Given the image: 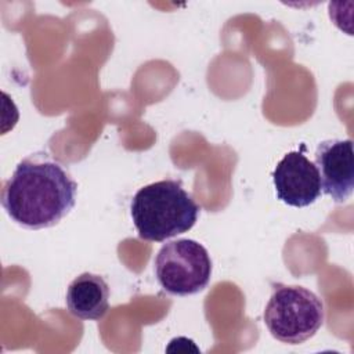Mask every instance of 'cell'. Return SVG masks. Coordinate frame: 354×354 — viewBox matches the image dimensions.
<instances>
[{"instance_id": "1", "label": "cell", "mask_w": 354, "mask_h": 354, "mask_svg": "<svg viewBox=\"0 0 354 354\" xmlns=\"http://www.w3.org/2000/svg\"><path fill=\"white\" fill-rule=\"evenodd\" d=\"M77 183L57 158L39 151L24 158L1 188V206L24 228L58 224L76 203Z\"/></svg>"}, {"instance_id": "3", "label": "cell", "mask_w": 354, "mask_h": 354, "mask_svg": "<svg viewBox=\"0 0 354 354\" xmlns=\"http://www.w3.org/2000/svg\"><path fill=\"white\" fill-rule=\"evenodd\" d=\"M263 318L272 337L286 344H300L321 329L325 308L313 290L299 285L275 283Z\"/></svg>"}, {"instance_id": "2", "label": "cell", "mask_w": 354, "mask_h": 354, "mask_svg": "<svg viewBox=\"0 0 354 354\" xmlns=\"http://www.w3.org/2000/svg\"><path fill=\"white\" fill-rule=\"evenodd\" d=\"M201 206L181 181L160 180L141 187L133 196L130 214L141 239L163 242L189 231Z\"/></svg>"}, {"instance_id": "5", "label": "cell", "mask_w": 354, "mask_h": 354, "mask_svg": "<svg viewBox=\"0 0 354 354\" xmlns=\"http://www.w3.org/2000/svg\"><path fill=\"white\" fill-rule=\"evenodd\" d=\"M272 181L279 201L293 207H304L321 196L317 166L303 152H288L275 166Z\"/></svg>"}, {"instance_id": "7", "label": "cell", "mask_w": 354, "mask_h": 354, "mask_svg": "<svg viewBox=\"0 0 354 354\" xmlns=\"http://www.w3.org/2000/svg\"><path fill=\"white\" fill-rule=\"evenodd\" d=\"M65 303L73 317L100 321L109 308V286L101 275L83 272L69 283Z\"/></svg>"}, {"instance_id": "4", "label": "cell", "mask_w": 354, "mask_h": 354, "mask_svg": "<svg viewBox=\"0 0 354 354\" xmlns=\"http://www.w3.org/2000/svg\"><path fill=\"white\" fill-rule=\"evenodd\" d=\"M153 268L163 290L176 296H191L209 285L213 264L203 245L180 238L166 242L159 249Z\"/></svg>"}, {"instance_id": "6", "label": "cell", "mask_w": 354, "mask_h": 354, "mask_svg": "<svg viewBox=\"0 0 354 354\" xmlns=\"http://www.w3.org/2000/svg\"><path fill=\"white\" fill-rule=\"evenodd\" d=\"M321 191L336 203L346 202L354 188V152L353 140H325L318 144L315 162Z\"/></svg>"}]
</instances>
